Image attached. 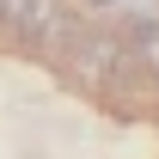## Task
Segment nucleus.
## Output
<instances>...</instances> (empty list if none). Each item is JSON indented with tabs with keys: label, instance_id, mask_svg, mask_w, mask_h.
<instances>
[{
	"label": "nucleus",
	"instance_id": "nucleus-1",
	"mask_svg": "<svg viewBox=\"0 0 159 159\" xmlns=\"http://www.w3.org/2000/svg\"><path fill=\"white\" fill-rule=\"evenodd\" d=\"M86 6H110V0H86Z\"/></svg>",
	"mask_w": 159,
	"mask_h": 159
}]
</instances>
